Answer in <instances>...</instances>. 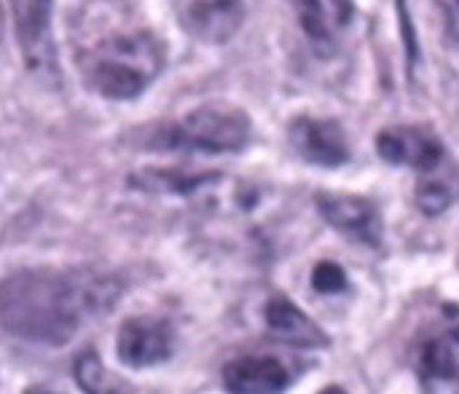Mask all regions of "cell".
I'll return each instance as SVG.
<instances>
[{"label":"cell","mask_w":459,"mask_h":394,"mask_svg":"<svg viewBox=\"0 0 459 394\" xmlns=\"http://www.w3.org/2000/svg\"><path fill=\"white\" fill-rule=\"evenodd\" d=\"M320 215L339 228L342 234L363 242L379 244L382 239V215L379 207L366 196H347V193H317Z\"/></svg>","instance_id":"cell-8"},{"label":"cell","mask_w":459,"mask_h":394,"mask_svg":"<svg viewBox=\"0 0 459 394\" xmlns=\"http://www.w3.org/2000/svg\"><path fill=\"white\" fill-rule=\"evenodd\" d=\"M250 134L253 124L245 110L231 105H202L167 129V145L172 150L239 153L250 142Z\"/></svg>","instance_id":"cell-3"},{"label":"cell","mask_w":459,"mask_h":394,"mask_svg":"<svg viewBox=\"0 0 459 394\" xmlns=\"http://www.w3.org/2000/svg\"><path fill=\"white\" fill-rule=\"evenodd\" d=\"M290 145L296 153L317 167H342L350 161V142L333 118H296L290 124Z\"/></svg>","instance_id":"cell-7"},{"label":"cell","mask_w":459,"mask_h":394,"mask_svg":"<svg viewBox=\"0 0 459 394\" xmlns=\"http://www.w3.org/2000/svg\"><path fill=\"white\" fill-rule=\"evenodd\" d=\"M377 150L387 164L411 167L420 175L446 158L444 142L425 126H390L377 137Z\"/></svg>","instance_id":"cell-6"},{"label":"cell","mask_w":459,"mask_h":394,"mask_svg":"<svg viewBox=\"0 0 459 394\" xmlns=\"http://www.w3.org/2000/svg\"><path fill=\"white\" fill-rule=\"evenodd\" d=\"M180 24L204 43H229L245 19L242 3H178Z\"/></svg>","instance_id":"cell-11"},{"label":"cell","mask_w":459,"mask_h":394,"mask_svg":"<svg viewBox=\"0 0 459 394\" xmlns=\"http://www.w3.org/2000/svg\"><path fill=\"white\" fill-rule=\"evenodd\" d=\"M0 30H3V21H0Z\"/></svg>","instance_id":"cell-21"},{"label":"cell","mask_w":459,"mask_h":394,"mask_svg":"<svg viewBox=\"0 0 459 394\" xmlns=\"http://www.w3.org/2000/svg\"><path fill=\"white\" fill-rule=\"evenodd\" d=\"M417 376L425 394H459V325L420 347Z\"/></svg>","instance_id":"cell-9"},{"label":"cell","mask_w":459,"mask_h":394,"mask_svg":"<svg viewBox=\"0 0 459 394\" xmlns=\"http://www.w3.org/2000/svg\"><path fill=\"white\" fill-rule=\"evenodd\" d=\"M312 287L323 296H333V293H342L347 287V274L339 263H331V261H323L315 266L312 271Z\"/></svg>","instance_id":"cell-17"},{"label":"cell","mask_w":459,"mask_h":394,"mask_svg":"<svg viewBox=\"0 0 459 394\" xmlns=\"http://www.w3.org/2000/svg\"><path fill=\"white\" fill-rule=\"evenodd\" d=\"M301 13V24L309 35V40L317 48H331L339 30H344L355 13V8L350 3H301L299 5Z\"/></svg>","instance_id":"cell-14"},{"label":"cell","mask_w":459,"mask_h":394,"mask_svg":"<svg viewBox=\"0 0 459 394\" xmlns=\"http://www.w3.org/2000/svg\"><path fill=\"white\" fill-rule=\"evenodd\" d=\"M118 282L91 271H24L0 285V325L27 341L67 344L113 309Z\"/></svg>","instance_id":"cell-1"},{"label":"cell","mask_w":459,"mask_h":394,"mask_svg":"<svg viewBox=\"0 0 459 394\" xmlns=\"http://www.w3.org/2000/svg\"><path fill=\"white\" fill-rule=\"evenodd\" d=\"M459 199V169L449 156L433 167L430 172L420 175L417 183V204L425 215H441Z\"/></svg>","instance_id":"cell-13"},{"label":"cell","mask_w":459,"mask_h":394,"mask_svg":"<svg viewBox=\"0 0 459 394\" xmlns=\"http://www.w3.org/2000/svg\"><path fill=\"white\" fill-rule=\"evenodd\" d=\"M288 387V368L269 355L239 357L223 368V390L229 394H282Z\"/></svg>","instance_id":"cell-10"},{"label":"cell","mask_w":459,"mask_h":394,"mask_svg":"<svg viewBox=\"0 0 459 394\" xmlns=\"http://www.w3.org/2000/svg\"><path fill=\"white\" fill-rule=\"evenodd\" d=\"M264 322L266 330L290 347H307V349H317V347H328V336L323 333V328L309 320L290 298L285 296H274L269 298V304L264 306Z\"/></svg>","instance_id":"cell-12"},{"label":"cell","mask_w":459,"mask_h":394,"mask_svg":"<svg viewBox=\"0 0 459 394\" xmlns=\"http://www.w3.org/2000/svg\"><path fill=\"white\" fill-rule=\"evenodd\" d=\"M75 381H78V387L86 394H129L126 387H124V381L116 379L100 363V357L91 355V352L78 357V363H75Z\"/></svg>","instance_id":"cell-16"},{"label":"cell","mask_w":459,"mask_h":394,"mask_svg":"<svg viewBox=\"0 0 459 394\" xmlns=\"http://www.w3.org/2000/svg\"><path fill=\"white\" fill-rule=\"evenodd\" d=\"M175 336L164 320L132 317L121 325L116 338V355L129 368H151L172 357Z\"/></svg>","instance_id":"cell-5"},{"label":"cell","mask_w":459,"mask_h":394,"mask_svg":"<svg viewBox=\"0 0 459 394\" xmlns=\"http://www.w3.org/2000/svg\"><path fill=\"white\" fill-rule=\"evenodd\" d=\"M27 394H46V392H27Z\"/></svg>","instance_id":"cell-20"},{"label":"cell","mask_w":459,"mask_h":394,"mask_svg":"<svg viewBox=\"0 0 459 394\" xmlns=\"http://www.w3.org/2000/svg\"><path fill=\"white\" fill-rule=\"evenodd\" d=\"M11 11L16 21L19 48H22L27 67L43 83H56L59 67H56V46L51 35V5L48 3H13Z\"/></svg>","instance_id":"cell-4"},{"label":"cell","mask_w":459,"mask_h":394,"mask_svg":"<svg viewBox=\"0 0 459 394\" xmlns=\"http://www.w3.org/2000/svg\"><path fill=\"white\" fill-rule=\"evenodd\" d=\"M215 175H186V172H169V169H145L132 177L134 185L156 193H191L199 191L202 185L212 183Z\"/></svg>","instance_id":"cell-15"},{"label":"cell","mask_w":459,"mask_h":394,"mask_svg":"<svg viewBox=\"0 0 459 394\" xmlns=\"http://www.w3.org/2000/svg\"><path fill=\"white\" fill-rule=\"evenodd\" d=\"M441 11L446 13V30H449V35L455 40H459V3H444Z\"/></svg>","instance_id":"cell-18"},{"label":"cell","mask_w":459,"mask_h":394,"mask_svg":"<svg viewBox=\"0 0 459 394\" xmlns=\"http://www.w3.org/2000/svg\"><path fill=\"white\" fill-rule=\"evenodd\" d=\"M320 394H347V392H344L342 387H325Z\"/></svg>","instance_id":"cell-19"},{"label":"cell","mask_w":459,"mask_h":394,"mask_svg":"<svg viewBox=\"0 0 459 394\" xmlns=\"http://www.w3.org/2000/svg\"><path fill=\"white\" fill-rule=\"evenodd\" d=\"M81 75L91 91L105 99L140 97L164 67V46L151 30L113 32L89 46L78 59Z\"/></svg>","instance_id":"cell-2"}]
</instances>
